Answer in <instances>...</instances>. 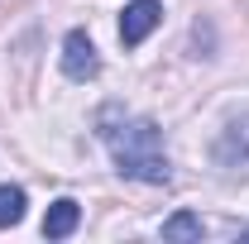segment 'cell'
<instances>
[{"label": "cell", "mask_w": 249, "mask_h": 244, "mask_svg": "<svg viewBox=\"0 0 249 244\" xmlns=\"http://www.w3.org/2000/svg\"><path fill=\"white\" fill-rule=\"evenodd\" d=\"M96 134L115 158V173L129 182H149V187H168L173 168L163 153V129L149 115H134L124 105H101L96 110Z\"/></svg>", "instance_id": "1"}, {"label": "cell", "mask_w": 249, "mask_h": 244, "mask_svg": "<svg viewBox=\"0 0 249 244\" xmlns=\"http://www.w3.org/2000/svg\"><path fill=\"white\" fill-rule=\"evenodd\" d=\"M211 158H216V168H225V173H249V110H240V115L225 120Z\"/></svg>", "instance_id": "2"}, {"label": "cell", "mask_w": 249, "mask_h": 244, "mask_svg": "<svg viewBox=\"0 0 249 244\" xmlns=\"http://www.w3.org/2000/svg\"><path fill=\"white\" fill-rule=\"evenodd\" d=\"M101 72V58H96V43L87 29H67L62 38V77L67 82H91Z\"/></svg>", "instance_id": "3"}, {"label": "cell", "mask_w": 249, "mask_h": 244, "mask_svg": "<svg viewBox=\"0 0 249 244\" xmlns=\"http://www.w3.org/2000/svg\"><path fill=\"white\" fill-rule=\"evenodd\" d=\"M158 24H163V0H129L124 15H120V43L124 48H139Z\"/></svg>", "instance_id": "4"}, {"label": "cell", "mask_w": 249, "mask_h": 244, "mask_svg": "<svg viewBox=\"0 0 249 244\" xmlns=\"http://www.w3.org/2000/svg\"><path fill=\"white\" fill-rule=\"evenodd\" d=\"M77 225H82V206L72 196H58L43 215V240H67V235H77Z\"/></svg>", "instance_id": "5"}, {"label": "cell", "mask_w": 249, "mask_h": 244, "mask_svg": "<svg viewBox=\"0 0 249 244\" xmlns=\"http://www.w3.org/2000/svg\"><path fill=\"white\" fill-rule=\"evenodd\" d=\"M24 206H29L24 187H15V182H0V230L19 225V220H24Z\"/></svg>", "instance_id": "6"}, {"label": "cell", "mask_w": 249, "mask_h": 244, "mask_svg": "<svg viewBox=\"0 0 249 244\" xmlns=\"http://www.w3.org/2000/svg\"><path fill=\"white\" fill-rule=\"evenodd\" d=\"M201 235H206V225H201V215H192V211H178V215L163 220V240H201Z\"/></svg>", "instance_id": "7"}, {"label": "cell", "mask_w": 249, "mask_h": 244, "mask_svg": "<svg viewBox=\"0 0 249 244\" xmlns=\"http://www.w3.org/2000/svg\"><path fill=\"white\" fill-rule=\"evenodd\" d=\"M240 240H249V230H240Z\"/></svg>", "instance_id": "8"}]
</instances>
